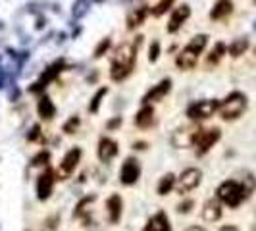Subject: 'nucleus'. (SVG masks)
<instances>
[{
  "mask_svg": "<svg viewBox=\"0 0 256 231\" xmlns=\"http://www.w3.org/2000/svg\"><path fill=\"white\" fill-rule=\"evenodd\" d=\"M141 39L143 37H137L131 43H121L116 49V52L112 56V67H110V77L114 81H123L133 71L135 58H137V49L141 45Z\"/></svg>",
  "mask_w": 256,
  "mask_h": 231,
  "instance_id": "f257e3e1",
  "label": "nucleus"
},
{
  "mask_svg": "<svg viewBox=\"0 0 256 231\" xmlns=\"http://www.w3.org/2000/svg\"><path fill=\"white\" fill-rule=\"evenodd\" d=\"M206 43H208V37L206 35L193 37L189 41V45L177 54V60H175L177 67H181V69H193L195 64H197V60H199V56H201V52L205 50Z\"/></svg>",
  "mask_w": 256,
  "mask_h": 231,
  "instance_id": "f03ea898",
  "label": "nucleus"
},
{
  "mask_svg": "<svg viewBox=\"0 0 256 231\" xmlns=\"http://www.w3.org/2000/svg\"><path fill=\"white\" fill-rule=\"evenodd\" d=\"M218 200L225 202L227 206L231 208H237L245 198H247V193L243 189V185L239 181H233V179H227L223 181L220 187H218Z\"/></svg>",
  "mask_w": 256,
  "mask_h": 231,
  "instance_id": "7ed1b4c3",
  "label": "nucleus"
},
{
  "mask_svg": "<svg viewBox=\"0 0 256 231\" xmlns=\"http://www.w3.org/2000/svg\"><path fill=\"white\" fill-rule=\"evenodd\" d=\"M247 110V97L243 93H231L223 102H220V116L223 119H237Z\"/></svg>",
  "mask_w": 256,
  "mask_h": 231,
  "instance_id": "20e7f679",
  "label": "nucleus"
},
{
  "mask_svg": "<svg viewBox=\"0 0 256 231\" xmlns=\"http://www.w3.org/2000/svg\"><path fill=\"white\" fill-rule=\"evenodd\" d=\"M201 181H203V172H201V170H197V168H187V170H183L181 175L175 179V187H177V191L183 195V193H189V191L197 189V187L201 185Z\"/></svg>",
  "mask_w": 256,
  "mask_h": 231,
  "instance_id": "39448f33",
  "label": "nucleus"
},
{
  "mask_svg": "<svg viewBox=\"0 0 256 231\" xmlns=\"http://www.w3.org/2000/svg\"><path fill=\"white\" fill-rule=\"evenodd\" d=\"M201 131L203 129L197 127V125H193V127H179L171 135V145L177 147V148H187V147L195 145V141H197Z\"/></svg>",
  "mask_w": 256,
  "mask_h": 231,
  "instance_id": "423d86ee",
  "label": "nucleus"
},
{
  "mask_svg": "<svg viewBox=\"0 0 256 231\" xmlns=\"http://www.w3.org/2000/svg\"><path fill=\"white\" fill-rule=\"evenodd\" d=\"M220 137H222V131L218 129V127H212V129H203L201 133H199V137H197V141H195V147H197V154L199 156H203L206 154L218 141H220Z\"/></svg>",
  "mask_w": 256,
  "mask_h": 231,
  "instance_id": "0eeeda50",
  "label": "nucleus"
},
{
  "mask_svg": "<svg viewBox=\"0 0 256 231\" xmlns=\"http://www.w3.org/2000/svg\"><path fill=\"white\" fill-rule=\"evenodd\" d=\"M216 110H220V102L208 99V100H199V102L191 104L189 110H187V116H189L191 119L197 121V119H206V117H210Z\"/></svg>",
  "mask_w": 256,
  "mask_h": 231,
  "instance_id": "6e6552de",
  "label": "nucleus"
},
{
  "mask_svg": "<svg viewBox=\"0 0 256 231\" xmlns=\"http://www.w3.org/2000/svg\"><path fill=\"white\" fill-rule=\"evenodd\" d=\"M81 148H71V150H68L66 152V156H64V160L60 162V168H58V177L56 179H66L68 175L71 172H75V168H77V164H79V160H81Z\"/></svg>",
  "mask_w": 256,
  "mask_h": 231,
  "instance_id": "1a4fd4ad",
  "label": "nucleus"
},
{
  "mask_svg": "<svg viewBox=\"0 0 256 231\" xmlns=\"http://www.w3.org/2000/svg\"><path fill=\"white\" fill-rule=\"evenodd\" d=\"M139 175H141V166H139V162H137L135 158H127V160L123 162L121 170H119V181H121L123 185H133V183H137Z\"/></svg>",
  "mask_w": 256,
  "mask_h": 231,
  "instance_id": "9d476101",
  "label": "nucleus"
},
{
  "mask_svg": "<svg viewBox=\"0 0 256 231\" xmlns=\"http://www.w3.org/2000/svg\"><path fill=\"white\" fill-rule=\"evenodd\" d=\"M54 181H56V177H54V173L51 170H45L39 175V181H37V197H39V200L51 198L52 189H54Z\"/></svg>",
  "mask_w": 256,
  "mask_h": 231,
  "instance_id": "9b49d317",
  "label": "nucleus"
},
{
  "mask_svg": "<svg viewBox=\"0 0 256 231\" xmlns=\"http://www.w3.org/2000/svg\"><path fill=\"white\" fill-rule=\"evenodd\" d=\"M189 16H191V8H189L187 4L175 8L173 14H171V17H170V23H168V33H177V29L183 25V21H185Z\"/></svg>",
  "mask_w": 256,
  "mask_h": 231,
  "instance_id": "f8f14e48",
  "label": "nucleus"
},
{
  "mask_svg": "<svg viewBox=\"0 0 256 231\" xmlns=\"http://www.w3.org/2000/svg\"><path fill=\"white\" fill-rule=\"evenodd\" d=\"M121 208H123V200L119 195H112L106 200V212H108V220L110 224H118L121 218Z\"/></svg>",
  "mask_w": 256,
  "mask_h": 231,
  "instance_id": "ddd939ff",
  "label": "nucleus"
},
{
  "mask_svg": "<svg viewBox=\"0 0 256 231\" xmlns=\"http://www.w3.org/2000/svg\"><path fill=\"white\" fill-rule=\"evenodd\" d=\"M143 231H171V224H170V218L166 212H158L154 214L153 218L147 222L145 230Z\"/></svg>",
  "mask_w": 256,
  "mask_h": 231,
  "instance_id": "4468645a",
  "label": "nucleus"
},
{
  "mask_svg": "<svg viewBox=\"0 0 256 231\" xmlns=\"http://www.w3.org/2000/svg\"><path fill=\"white\" fill-rule=\"evenodd\" d=\"M116 154H118V143L108 139V137H102L99 143V158L102 162H110Z\"/></svg>",
  "mask_w": 256,
  "mask_h": 231,
  "instance_id": "2eb2a0df",
  "label": "nucleus"
},
{
  "mask_svg": "<svg viewBox=\"0 0 256 231\" xmlns=\"http://www.w3.org/2000/svg\"><path fill=\"white\" fill-rule=\"evenodd\" d=\"M170 89H171V81H170V79L160 81L154 89H151V91L147 93V97L143 99V102H145V104H149V102H153V100H160V99H164V97L170 93Z\"/></svg>",
  "mask_w": 256,
  "mask_h": 231,
  "instance_id": "dca6fc26",
  "label": "nucleus"
},
{
  "mask_svg": "<svg viewBox=\"0 0 256 231\" xmlns=\"http://www.w3.org/2000/svg\"><path fill=\"white\" fill-rule=\"evenodd\" d=\"M203 218L206 222H216L222 218V204L218 198H210L206 200L205 208H203Z\"/></svg>",
  "mask_w": 256,
  "mask_h": 231,
  "instance_id": "f3484780",
  "label": "nucleus"
},
{
  "mask_svg": "<svg viewBox=\"0 0 256 231\" xmlns=\"http://www.w3.org/2000/svg\"><path fill=\"white\" fill-rule=\"evenodd\" d=\"M154 121V108L153 106H149V104H145L137 116H135V125L137 127H141V129H147V127H151Z\"/></svg>",
  "mask_w": 256,
  "mask_h": 231,
  "instance_id": "a211bd4d",
  "label": "nucleus"
},
{
  "mask_svg": "<svg viewBox=\"0 0 256 231\" xmlns=\"http://www.w3.org/2000/svg\"><path fill=\"white\" fill-rule=\"evenodd\" d=\"M231 10H233V2H231V0H218L216 6H214L212 12H210V17H212V19H222V17H225L227 14H231Z\"/></svg>",
  "mask_w": 256,
  "mask_h": 231,
  "instance_id": "6ab92c4d",
  "label": "nucleus"
},
{
  "mask_svg": "<svg viewBox=\"0 0 256 231\" xmlns=\"http://www.w3.org/2000/svg\"><path fill=\"white\" fill-rule=\"evenodd\" d=\"M145 16H147V6H141V8L133 10V12L127 16V29L139 27V25L145 21Z\"/></svg>",
  "mask_w": 256,
  "mask_h": 231,
  "instance_id": "aec40b11",
  "label": "nucleus"
},
{
  "mask_svg": "<svg viewBox=\"0 0 256 231\" xmlns=\"http://www.w3.org/2000/svg\"><path fill=\"white\" fill-rule=\"evenodd\" d=\"M56 114V106L52 104V100L49 97H43L41 100H39V116L43 117V119H52Z\"/></svg>",
  "mask_w": 256,
  "mask_h": 231,
  "instance_id": "412c9836",
  "label": "nucleus"
},
{
  "mask_svg": "<svg viewBox=\"0 0 256 231\" xmlns=\"http://www.w3.org/2000/svg\"><path fill=\"white\" fill-rule=\"evenodd\" d=\"M175 187V175L173 173H166L162 179H160V183H158V195H168L171 189Z\"/></svg>",
  "mask_w": 256,
  "mask_h": 231,
  "instance_id": "4be33fe9",
  "label": "nucleus"
},
{
  "mask_svg": "<svg viewBox=\"0 0 256 231\" xmlns=\"http://www.w3.org/2000/svg\"><path fill=\"white\" fill-rule=\"evenodd\" d=\"M95 200H97V197H95V195H89V197L81 198V200H79V204L75 206L73 216H75V218H83V216L89 212V208H91V204H93Z\"/></svg>",
  "mask_w": 256,
  "mask_h": 231,
  "instance_id": "5701e85b",
  "label": "nucleus"
},
{
  "mask_svg": "<svg viewBox=\"0 0 256 231\" xmlns=\"http://www.w3.org/2000/svg\"><path fill=\"white\" fill-rule=\"evenodd\" d=\"M247 49H249V41H247V39H235V41L229 45V54L233 58H237V56H241Z\"/></svg>",
  "mask_w": 256,
  "mask_h": 231,
  "instance_id": "b1692460",
  "label": "nucleus"
},
{
  "mask_svg": "<svg viewBox=\"0 0 256 231\" xmlns=\"http://www.w3.org/2000/svg\"><path fill=\"white\" fill-rule=\"evenodd\" d=\"M106 93H108V89L102 87V89H99V91H97V95L93 97V100H91V104H89V110H91L93 114H97V112H99V106H101V102H102V97H106Z\"/></svg>",
  "mask_w": 256,
  "mask_h": 231,
  "instance_id": "393cba45",
  "label": "nucleus"
},
{
  "mask_svg": "<svg viewBox=\"0 0 256 231\" xmlns=\"http://www.w3.org/2000/svg\"><path fill=\"white\" fill-rule=\"evenodd\" d=\"M223 52H225V45H223V43H218V45L214 47V50L210 52V56H208V64H218L220 58L223 56Z\"/></svg>",
  "mask_w": 256,
  "mask_h": 231,
  "instance_id": "a878e982",
  "label": "nucleus"
},
{
  "mask_svg": "<svg viewBox=\"0 0 256 231\" xmlns=\"http://www.w3.org/2000/svg\"><path fill=\"white\" fill-rule=\"evenodd\" d=\"M87 10H89V0H77L73 4V16L75 17H83L87 14Z\"/></svg>",
  "mask_w": 256,
  "mask_h": 231,
  "instance_id": "bb28decb",
  "label": "nucleus"
},
{
  "mask_svg": "<svg viewBox=\"0 0 256 231\" xmlns=\"http://www.w3.org/2000/svg\"><path fill=\"white\" fill-rule=\"evenodd\" d=\"M171 4H173V0H162V2H158V4L154 6L151 12H153L154 17H160L164 12H168V8H170Z\"/></svg>",
  "mask_w": 256,
  "mask_h": 231,
  "instance_id": "cd10ccee",
  "label": "nucleus"
},
{
  "mask_svg": "<svg viewBox=\"0 0 256 231\" xmlns=\"http://www.w3.org/2000/svg\"><path fill=\"white\" fill-rule=\"evenodd\" d=\"M241 185H243V189H245L247 197H251V195H253V191H255V187H256L255 177H253V175H245V179L241 181Z\"/></svg>",
  "mask_w": 256,
  "mask_h": 231,
  "instance_id": "c85d7f7f",
  "label": "nucleus"
},
{
  "mask_svg": "<svg viewBox=\"0 0 256 231\" xmlns=\"http://www.w3.org/2000/svg\"><path fill=\"white\" fill-rule=\"evenodd\" d=\"M77 125H79V117H77V116H73V117H69V119L66 121V125H64V131H66L68 135H71V133L77 129Z\"/></svg>",
  "mask_w": 256,
  "mask_h": 231,
  "instance_id": "c756f323",
  "label": "nucleus"
},
{
  "mask_svg": "<svg viewBox=\"0 0 256 231\" xmlns=\"http://www.w3.org/2000/svg\"><path fill=\"white\" fill-rule=\"evenodd\" d=\"M49 158H51L49 152L43 150L41 154H37V156L33 158V166H47V164H49Z\"/></svg>",
  "mask_w": 256,
  "mask_h": 231,
  "instance_id": "7c9ffc66",
  "label": "nucleus"
},
{
  "mask_svg": "<svg viewBox=\"0 0 256 231\" xmlns=\"http://www.w3.org/2000/svg\"><path fill=\"white\" fill-rule=\"evenodd\" d=\"M108 49H110V39H102V41H101V45H99V47H97V50H95V56L101 58L104 52L108 50Z\"/></svg>",
  "mask_w": 256,
  "mask_h": 231,
  "instance_id": "2f4dec72",
  "label": "nucleus"
},
{
  "mask_svg": "<svg viewBox=\"0 0 256 231\" xmlns=\"http://www.w3.org/2000/svg\"><path fill=\"white\" fill-rule=\"evenodd\" d=\"M193 200H185V202H181L179 206H177V212L179 214H187V212H191V208H193Z\"/></svg>",
  "mask_w": 256,
  "mask_h": 231,
  "instance_id": "473e14b6",
  "label": "nucleus"
},
{
  "mask_svg": "<svg viewBox=\"0 0 256 231\" xmlns=\"http://www.w3.org/2000/svg\"><path fill=\"white\" fill-rule=\"evenodd\" d=\"M158 50H160V45H158V41H154L153 47H151V54H149V60H151V62H156V58H158Z\"/></svg>",
  "mask_w": 256,
  "mask_h": 231,
  "instance_id": "72a5a7b5",
  "label": "nucleus"
},
{
  "mask_svg": "<svg viewBox=\"0 0 256 231\" xmlns=\"http://www.w3.org/2000/svg\"><path fill=\"white\" fill-rule=\"evenodd\" d=\"M118 125H121V116H118V117H114V119H110V121L106 123L108 129H116Z\"/></svg>",
  "mask_w": 256,
  "mask_h": 231,
  "instance_id": "f704fd0d",
  "label": "nucleus"
},
{
  "mask_svg": "<svg viewBox=\"0 0 256 231\" xmlns=\"http://www.w3.org/2000/svg\"><path fill=\"white\" fill-rule=\"evenodd\" d=\"M39 135H41V127L35 125V127L31 129V133L27 135V139H29V141H35V139H39Z\"/></svg>",
  "mask_w": 256,
  "mask_h": 231,
  "instance_id": "c9c22d12",
  "label": "nucleus"
},
{
  "mask_svg": "<svg viewBox=\"0 0 256 231\" xmlns=\"http://www.w3.org/2000/svg\"><path fill=\"white\" fill-rule=\"evenodd\" d=\"M220 231H239L237 226H223V228H220Z\"/></svg>",
  "mask_w": 256,
  "mask_h": 231,
  "instance_id": "e433bc0d",
  "label": "nucleus"
},
{
  "mask_svg": "<svg viewBox=\"0 0 256 231\" xmlns=\"http://www.w3.org/2000/svg\"><path fill=\"white\" fill-rule=\"evenodd\" d=\"M185 231H206L205 228H199V226H191V228H187Z\"/></svg>",
  "mask_w": 256,
  "mask_h": 231,
  "instance_id": "4c0bfd02",
  "label": "nucleus"
},
{
  "mask_svg": "<svg viewBox=\"0 0 256 231\" xmlns=\"http://www.w3.org/2000/svg\"><path fill=\"white\" fill-rule=\"evenodd\" d=\"M253 231H256V224H255V228H253Z\"/></svg>",
  "mask_w": 256,
  "mask_h": 231,
  "instance_id": "58836bf2",
  "label": "nucleus"
},
{
  "mask_svg": "<svg viewBox=\"0 0 256 231\" xmlns=\"http://www.w3.org/2000/svg\"><path fill=\"white\" fill-rule=\"evenodd\" d=\"M255 54H256V49H255Z\"/></svg>",
  "mask_w": 256,
  "mask_h": 231,
  "instance_id": "ea45409f",
  "label": "nucleus"
}]
</instances>
